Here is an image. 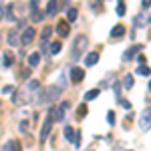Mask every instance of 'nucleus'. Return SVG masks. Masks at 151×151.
<instances>
[{"label":"nucleus","mask_w":151,"mask_h":151,"mask_svg":"<svg viewBox=\"0 0 151 151\" xmlns=\"http://www.w3.org/2000/svg\"><path fill=\"white\" fill-rule=\"evenodd\" d=\"M38 63H40V52H32V55L28 57V67L35 69V67H38Z\"/></svg>","instance_id":"nucleus-13"},{"label":"nucleus","mask_w":151,"mask_h":151,"mask_svg":"<svg viewBox=\"0 0 151 151\" xmlns=\"http://www.w3.org/2000/svg\"><path fill=\"white\" fill-rule=\"evenodd\" d=\"M87 45H89V38L85 35L77 36V40H75V48H73V55L77 57V55H81V52H85V48H87Z\"/></svg>","instance_id":"nucleus-2"},{"label":"nucleus","mask_w":151,"mask_h":151,"mask_svg":"<svg viewBox=\"0 0 151 151\" xmlns=\"http://www.w3.org/2000/svg\"><path fill=\"white\" fill-rule=\"evenodd\" d=\"M35 28H26V30H24V35L20 36V45H30V42H32V38H35Z\"/></svg>","instance_id":"nucleus-7"},{"label":"nucleus","mask_w":151,"mask_h":151,"mask_svg":"<svg viewBox=\"0 0 151 151\" xmlns=\"http://www.w3.org/2000/svg\"><path fill=\"white\" fill-rule=\"evenodd\" d=\"M121 105H123L125 109H131V103H129V101H123V103H121Z\"/></svg>","instance_id":"nucleus-31"},{"label":"nucleus","mask_w":151,"mask_h":151,"mask_svg":"<svg viewBox=\"0 0 151 151\" xmlns=\"http://www.w3.org/2000/svg\"><path fill=\"white\" fill-rule=\"evenodd\" d=\"M97 63H99V55H97V52H89L87 58H85V65H87V67H93Z\"/></svg>","instance_id":"nucleus-12"},{"label":"nucleus","mask_w":151,"mask_h":151,"mask_svg":"<svg viewBox=\"0 0 151 151\" xmlns=\"http://www.w3.org/2000/svg\"><path fill=\"white\" fill-rule=\"evenodd\" d=\"M42 16H45V14L36 8V0H35V2H32V20H35V22H40V20H42Z\"/></svg>","instance_id":"nucleus-14"},{"label":"nucleus","mask_w":151,"mask_h":151,"mask_svg":"<svg viewBox=\"0 0 151 151\" xmlns=\"http://www.w3.org/2000/svg\"><path fill=\"white\" fill-rule=\"evenodd\" d=\"M137 50H139V47H133L131 50H127V52L123 55V60H125V63H127V60H131V57H133V55H135Z\"/></svg>","instance_id":"nucleus-19"},{"label":"nucleus","mask_w":151,"mask_h":151,"mask_svg":"<svg viewBox=\"0 0 151 151\" xmlns=\"http://www.w3.org/2000/svg\"><path fill=\"white\" fill-rule=\"evenodd\" d=\"M143 6H145V10L149 8V0H143Z\"/></svg>","instance_id":"nucleus-32"},{"label":"nucleus","mask_w":151,"mask_h":151,"mask_svg":"<svg viewBox=\"0 0 151 151\" xmlns=\"http://www.w3.org/2000/svg\"><path fill=\"white\" fill-rule=\"evenodd\" d=\"M139 75H145V77H147V75H149V69H147L145 65H141L139 67Z\"/></svg>","instance_id":"nucleus-28"},{"label":"nucleus","mask_w":151,"mask_h":151,"mask_svg":"<svg viewBox=\"0 0 151 151\" xmlns=\"http://www.w3.org/2000/svg\"><path fill=\"white\" fill-rule=\"evenodd\" d=\"M67 18H69L67 22H73V20H77V10H75V8H69V14H67Z\"/></svg>","instance_id":"nucleus-24"},{"label":"nucleus","mask_w":151,"mask_h":151,"mask_svg":"<svg viewBox=\"0 0 151 151\" xmlns=\"http://www.w3.org/2000/svg\"><path fill=\"white\" fill-rule=\"evenodd\" d=\"M83 79H85V70H83V69L75 67V69L70 70V81H73V83H81Z\"/></svg>","instance_id":"nucleus-8"},{"label":"nucleus","mask_w":151,"mask_h":151,"mask_svg":"<svg viewBox=\"0 0 151 151\" xmlns=\"http://www.w3.org/2000/svg\"><path fill=\"white\" fill-rule=\"evenodd\" d=\"M57 0H50V2H48L47 4V14L48 16H55V14H57Z\"/></svg>","instance_id":"nucleus-16"},{"label":"nucleus","mask_w":151,"mask_h":151,"mask_svg":"<svg viewBox=\"0 0 151 151\" xmlns=\"http://www.w3.org/2000/svg\"><path fill=\"white\" fill-rule=\"evenodd\" d=\"M65 137H67V141L77 143V135H75V129L73 127H65Z\"/></svg>","instance_id":"nucleus-15"},{"label":"nucleus","mask_w":151,"mask_h":151,"mask_svg":"<svg viewBox=\"0 0 151 151\" xmlns=\"http://www.w3.org/2000/svg\"><path fill=\"white\" fill-rule=\"evenodd\" d=\"M38 89H40V83H38V81H28V83H26V87H24V91H26V95L36 93Z\"/></svg>","instance_id":"nucleus-9"},{"label":"nucleus","mask_w":151,"mask_h":151,"mask_svg":"<svg viewBox=\"0 0 151 151\" xmlns=\"http://www.w3.org/2000/svg\"><path fill=\"white\" fill-rule=\"evenodd\" d=\"M18 42H20L18 32H16V30H10V35H8V45H18Z\"/></svg>","instance_id":"nucleus-17"},{"label":"nucleus","mask_w":151,"mask_h":151,"mask_svg":"<svg viewBox=\"0 0 151 151\" xmlns=\"http://www.w3.org/2000/svg\"><path fill=\"white\" fill-rule=\"evenodd\" d=\"M123 35H125V26H123V24L113 26V30H111V36H113V38H121Z\"/></svg>","instance_id":"nucleus-11"},{"label":"nucleus","mask_w":151,"mask_h":151,"mask_svg":"<svg viewBox=\"0 0 151 151\" xmlns=\"http://www.w3.org/2000/svg\"><path fill=\"white\" fill-rule=\"evenodd\" d=\"M12 10H14V6H8V8H6V18H8V20H14V14H12Z\"/></svg>","instance_id":"nucleus-26"},{"label":"nucleus","mask_w":151,"mask_h":151,"mask_svg":"<svg viewBox=\"0 0 151 151\" xmlns=\"http://www.w3.org/2000/svg\"><path fill=\"white\" fill-rule=\"evenodd\" d=\"M50 35H52V28H50V26H47V28L42 30V42H47L48 38H50Z\"/></svg>","instance_id":"nucleus-20"},{"label":"nucleus","mask_w":151,"mask_h":151,"mask_svg":"<svg viewBox=\"0 0 151 151\" xmlns=\"http://www.w3.org/2000/svg\"><path fill=\"white\" fill-rule=\"evenodd\" d=\"M12 65H14V52H12V50H6V52L2 55V67H4V69H10Z\"/></svg>","instance_id":"nucleus-4"},{"label":"nucleus","mask_w":151,"mask_h":151,"mask_svg":"<svg viewBox=\"0 0 151 151\" xmlns=\"http://www.w3.org/2000/svg\"><path fill=\"white\" fill-rule=\"evenodd\" d=\"M57 97H58V87H50V89H48V95H42L40 101H52V99H57Z\"/></svg>","instance_id":"nucleus-10"},{"label":"nucleus","mask_w":151,"mask_h":151,"mask_svg":"<svg viewBox=\"0 0 151 151\" xmlns=\"http://www.w3.org/2000/svg\"><path fill=\"white\" fill-rule=\"evenodd\" d=\"M57 32L60 36H69V32H70V24L67 22V20H58L57 22Z\"/></svg>","instance_id":"nucleus-3"},{"label":"nucleus","mask_w":151,"mask_h":151,"mask_svg":"<svg viewBox=\"0 0 151 151\" xmlns=\"http://www.w3.org/2000/svg\"><path fill=\"white\" fill-rule=\"evenodd\" d=\"M20 131H22V133H26V131H28V123H26V121H22V123H20Z\"/></svg>","instance_id":"nucleus-30"},{"label":"nucleus","mask_w":151,"mask_h":151,"mask_svg":"<svg viewBox=\"0 0 151 151\" xmlns=\"http://www.w3.org/2000/svg\"><path fill=\"white\" fill-rule=\"evenodd\" d=\"M97 97H99V89H91V91H87V93H85V99H87V101L97 99Z\"/></svg>","instance_id":"nucleus-18"},{"label":"nucleus","mask_w":151,"mask_h":151,"mask_svg":"<svg viewBox=\"0 0 151 151\" xmlns=\"http://www.w3.org/2000/svg\"><path fill=\"white\" fill-rule=\"evenodd\" d=\"M149 125H151V111H149V107H147V109L143 111V115H141V129L147 131Z\"/></svg>","instance_id":"nucleus-5"},{"label":"nucleus","mask_w":151,"mask_h":151,"mask_svg":"<svg viewBox=\"0 0 151 151\" xmlns=\"http://www.w3.org/2000/svg\"><path fill=\"white\" fill-rule=\"evenodd\" d=\"M50 52H52V55H57V52H60V42H58V40H55V42H50Z\"/></svg>","instance_id":"nucleus-21"},{"label":"nucleus","mask_w":151,"mask_h":151,"mask_svg":"<svg viewBox=\"0 0 151 151\" xmlns=\"http://www.w3.org/2000/svg\"><path fill=\"white\" fill-rule=\"evenodd\" d=\"M107 121H109V123H115V113H113V111L107 113Z\"/></svg>","instance_id":"nucleus-29"},{"label":"nucleus","mask_w":151,"mask_h":151,"mask_svg":"<svg viewBox=\"0 0 151 151\" xmlns=\"http://www.w3.org/2000/svg\"><path fill=\"white\" fill-rule=\"evenodd\" d=\"M50 129H52V121L47 117V121H45V125H42V131H40V143H45V141H47Z\"/></svg>","instance_id":"nucleus-6"},{"label":"nucleus","mask_w":151,"mask_h":151,"mask_svg":"<svg viewBox=\"0 0 151 151\" xmlns=\"http://www.w3.org/2000/svg\"><path fill=\"white\" fill-rule=\"evenodd\" d=\"M85 115H87V105H81V107H79V111H77V117L83 119Z\"/></svg>","instance_id":"nucleus-25"},{"label":"nucleus","mask_w":151,"mask_h":151,"mask_svg":"<svg viewBox=\"0 0 151 151\" xmlns=\"http://www.w3.org/2000/svg\"><path fill=\"white\" fill-rule=\"evenodd\" d=\"M123 87H125V89H131V87H133V77H131V75H127V77L123 79Z\"/></svg>","instance_id":"nucleus-23"},{"label":"nucleus","mask_w":151,"mask_h":151,"mask_svg":"<svg viewBox=\"0 0 151 151\" xmlns=\"http://www.w3.org/2000/svg\"><path fill=\"white\" fill-rule=\"evenodd\" d=\"M67 107H69V103H67V101L60 105V107H50V109H48V119H50L52 123L63 121V117H65V109H67Z\"/></svg>","instance_id":"nucleus-1"},{"label":"nucleus","mask_w":151,"mask_h":151,"mask_svg":"<svg viewBox=\"0 0 151 151\" xmlns=\"http://www.w3.org/2000/svg\"><path fill=\"white\" fill-rule=\"evenodd\" d=\"M117 14H119V16H123V14H125V2H123V0H119V2H117Z\"/></svg>","instance_id":"nucleus-22"},{"label":"nucleus","mask_w":151,"mask_h":151,"mask_svg":"<svg viewBox=\"0 0 151 151\" xmlns=\"http://www.w3.org/2000/svg\"><path fill=\"white\" fill-rule=\"evenodd\" d=\"M2 151H14V141H6V145L2 147Z\"/></svg>","instance_id":"nucleus-27"}]
</instances>
